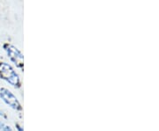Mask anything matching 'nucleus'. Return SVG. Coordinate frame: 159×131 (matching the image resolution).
<instances>
[{
  "label": "nucleus",
  "mask_w": 159,
  "mask_h": 131,
  "mask_svg": "<svg viewBox=\"0 0 159 131\" xmlns=\"http://www.w3.org/2000/svg\"><path fill=\"white\" fill-rule=\"evenodd\" d=\"M16 128H17V129H18V131H23V129L22 128H21V127H20V125H16Z\"/></svg>",
  "instance_id": "nucleus-5"
},
{
  "label": "nucleus",
  "mask_w": 159,
  "mask_h": 131,
  "mask_svg": "<svg viewBox=\"0 0 159 131\" xmlns=\"http://www.w3.org/2000/svg\"><path fill=\"white\" fill-rule=\"evenodd\" d=\"M0 78L15 88H19L21 86L19 74L11 64L6 62H0Z\"/></svg>",
  "instance_id": "nucleus-1"
},
{
  "label": "nucleus",
  "mask_w": 159,
  "mask_h": 131,
  "mask_svg": "<svg viewBox=\"0 0 159 131\" xmlns=\"http://www.w3.org/2000/svg\"><path fill=\"white\" fill-rule=\"evenodd\" d=\"M0 130L1 131H12V129H11L9 126L5 125L4 123H2V122L0 121Z\"/></svg>",
  "instance_id": "nucleus-4"
},
{
  "label": "nucleus",
  "mask_w": 159,
  "mask_h": 131,
  "mask_svg": "<svg viewBox=\"0 0 159 131\" xmlns=\"http://www.w3.org/2000/svg\"><path fill=\"white\" fill-rule=\"evenodd\" d=\"M0 98L6 105H8L12 109H14L16 111H20L22 109L21 105H20L17 97L7 88L3 87L0 89Z\"/></svg>",
  "instance_id": "nucleus-3"
},
{
  "label": "nucleus",
  "mask_w": 159,
  "mask_h": 131,
  "mask_svg": "<svg viewBox=\"0 0 159 131\" xmlns=\"http://www.w3.org/2000/svg\"><path fill=\"white\" fill-rule=\"evenodd\" d=\"M0 116H3V117H5V114H4V113H3V111L0 109Z\"/></svg>",
  "instance_id": "nucleus-6"
},
{
  "label": "nucleus",
  "mask_w": 159,
  "mask_h": 131,
  "mask_svg": "<svg viewBox=\"0 0 159 131\" xmlns=\"http://www.w3.org/2000/svg\"><path fill=\"white\" fill-rule=\"evenodd\" d=\"M3 48H4L8 58L11 60V63H14L18 68L23 69L24 56L17 47L11 45L10 43H5L3 45Z\"/></svg>",
  "instance_id": "nucleus-2"
}]
</instances>
